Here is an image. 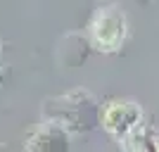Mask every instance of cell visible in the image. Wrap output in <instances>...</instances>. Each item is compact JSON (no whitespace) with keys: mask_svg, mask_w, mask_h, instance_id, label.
Listing matches in <instances>:
<instances>
[{"mask_svg":"<svg viewBox=\"0 0 159 152\" xmlns=\"http://www.w3.org/2000/svg\"><path fill=\"white\" fill-rule=\"evenodd\" d=\"M60 100H62V105L71 107V109H69V112H62V114L50 117V121L62 124L69 133H74V131H88V128H93V126L100 121L98 105L93 102V95H90V93H86V90H74V93L62 95Z\"/></svg>","mask_w":159,"mask_h":152,"instance_id":"obj_2","label":"cell"},{"mask_svg":"<svg viewBox=\"0 0 159 152\" xmlns=\"http://www.w3.org/2000/svg\"><path fill=\"white\" fill-rule=\"evenodd\" d=\"M100 126L116 140L143 126V107L133 100H112L100 109Z\"/></svg>","mask_w":159,"mask_h":152,"instance_id":"obj_3","label":"cell"},{"mask_svg":"<svg viewBox=\"0 0 159 152\" xmlns=\"http://www.w3.org/2000/svg\"><path fill=\"white\" fill-rule=\"evenodd\" d=\"M24 152H71V133L62 124L45 119L26 131Z\"/></svg>","mask_w":159,"mask_h":152,"instance_id":"obj_4","label":"cell"},{"mask_svg":"<svg viewBox=\"0 0 159 152\" xmlns=\"http://www.w3.org/2000/svg\"><path fill=\"white\" fill-rule=\"evenodd\" d=\"M128 36V19L124 10L116 5H102L95 10L88 24V40L98 53L112 55L121 50Z\"/></svg>","mask_w":159,"mask_h":152,"instance_id":"obj_1","label":"cell"}]
</instances>
